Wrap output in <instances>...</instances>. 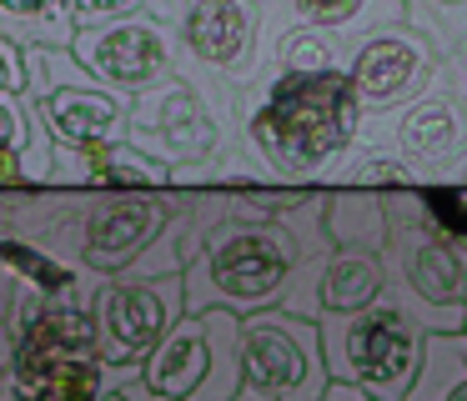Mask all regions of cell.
<instances>
[{
    "label": "cell",
    "mask_w": 467,
    "mask_h": 401,
    "mask_svg": "<svg viewBox=\"0 0 467 401\" xmlns=\"http://www.w3.org/2000/svg\"><path fill=\"white\" fill-rule=\"evenodd\" d=\"M327 186H312L276 216H226L206 231L202 251L186 261V311H296L317 321V281L332 256L322 226Z\"/></svg>",
    "instance_id": "cell-1"
},
{
    "label": "cell",
    "mask_w": 467,
    "mask_h": 401,
    "mask_svg": "<svg viewBox=\"0 0 467 401\" xmlns=\"http://www.w3.org/2000/svg\"><path fill=\"white\" fill-rule=\"evenodd\" d=\"M236 116L272 186H337L367 110L347 70H262L236 90Z\"/></svg>",
    "instance_id": "cell-2"
},
{
    "label": "cell",
    "mask_w": 467,
    "mask_h": 401,
    "mask_svg": "<svg viewBox=\"0 0 467 401\" xmlns=\"http://www.w3.org/2000/svg\"><path fill=\"white\" fill-rule=\"evenodd\" d=\"M317 331L332 381H352L377 401H402L422 361L427 331H467V301L432 306L387 281L372 306L347 316H317Z\"/></svg>",
    "instance_id": "cell-3"
},
{
    "label": "cell",
    "mask_w": 467,
    "mask_h": 401,
    "mask_svg": "<svg viewBox=\"0 0 467 401\" xmlns=\"http://www.w3.org/2000/svg\"><path fill=\"white\" fill-rule=\"evenodd\" d=\"M357 150L387 156L402 176V186L457 180V170L467 166V96L442 76L407 106L367 110Z\"/></svg>",
    "instance_id": "cell-4"
},
{
    "label": "cell",
    "mask_w": 467,
    "mask_h": 401,
    "mask_svg": "<svg viewBox=\"0 0 467 401\" xmlns=\"http://www.w3.org/2000/svg\"><path fill=\"white\" fill-rule=\"evenodd\" d=\"M327 381L317 321L282 306L242 316V391L262 401H322Z\"/></svg>",
    "instance_id": "cell-5"
},
{
    "label": "cell",
    "mask_w": 467,
    "mask_h": 401,
    "mask_svg": "<svg viewBox=\"0 0 467 401\" xmlns=\"http://www.w3.org/2000/svg\"><path fill=\"white\" fill-rule=\"evenodd\" d=\"M176 70L242 90L262 70V0H186L171 26Z\"/></svg>",
    "instance_id": "cell-6"
},
{
    "label": "cell",
    "mask_w": 467,
    "mask_h": 401,
    "mask_svg": "<svg viewBox=\"0 0 467 401\" xmlns=\"http://www.w3.org/2000/svg\"><path fill=\"white\" fill-rule=\"evenodd\" d=\"M186 316V281L182 276H126L106 281L96 296V341L106 366L141 371L156 341Z\"/></svg>",
    "instance_id": "cell-7"
},
{
    "label": "cell",
    "mask_w": 467,
    "mask_h": 401,
    "mask_svg": "<svg viewBox=\"0 0 467 401\" xmlns=\"http://www.w3.org/2000/svg\"><path fill=\"white\" fill-rule=\"evenodd\" d=\"M76 60L86 66V76L101 80L116 96H141V90L161 86V80L176 76V36L166 20L136 15L126 20H106V26H81L71 40Z\"/></svg>",
    "instance_id": "cell-8"
},
{
    "label": "cell",
    "mask_w": 467,
    "mask_h": 401,
    "mask_svg": "<svg viewBox=\"0 0 467 401\" xmlns=\"http://www.w3.org/2000/svg\"><path fill=\"white\" fill-rule=\"evenodd\" d=\"M347 80H352L362 110H397L442 80V56L422 30H412L407 20H392V26L367 30L347 50Z\"/></svg>",
    "instance_id": "cell-9"
},
{
    "label": "cell",
    "mask_w": 467,
    "mask_h": 401,
    "mask_svg": "<svg viewBox=\"0 0 467 401\" xmlns=\"http://www.w3.org/2000/svg\"><path fill=\"white\" fill-rule=\"evenodd\" d=\"M176 211V200H166L161 190L151 196H116V200H96L81 216L61 221L76 236V266L91 271V276H116L126 271L151 236L166 226V216Z\"/></svg>",
    "instance_id": "cell-10"
},
{
    "label": "cell",
    "mask_w": 467,
    "mask_h": 401,
    "mask_svg": "<svg viewBox=\"0 0 467 401\" xmlns=\"http://www.w3.org/2000/svg\"><path fill=\"white\" fill-rule=\"evenodd\" d=\"M41 130L56 140V150H91L106 140H126V110L131 100L106 90L101 80H76V86H56L41 100H26Z\"/></svg>",
    "instance_id": "cell-11"
},
{
    "label": "cell",
    "mask_w": 467,
    "mask_h": 401,
    "mask_svg": "<svg viewBox=\"0 0 467 401\" xmlns=\"http://www.w3.org/2000/svg\"><path fill=\"white\" fill-rule=\"evenodd\" d=\"M392 20H402V0H262V70L282 30H322L342 46H357L367 30L392 26Z\"/></svg>",
    "instance_id": "cell-12"
},
{
    "label": "cell",
    "mask_w": 467,
    "mask_h": 401,
    "mask_svg": "<svg viewBox=\"0 0 467 401\" xmlns=\"http://www.w3.org/2000/svg\"><path fill=\"white\" fill-rule=\"evenodd\" d=\"M212 371V311H186L141 361V386L161 401H186Z\"/></svg>",
    "instance_id": "cell-13"
},
{
    "label": "cell",
    "mask_w": 467,
    "mask_h": 401,
    "mask_svg": "<svg viewBox=\"0 0 467 401\" xmlns=\"http://www.w3.org/2000/svg\"><path fill=\"white\" fill-rule=\"evenodd\" d=\"M322 226L337 251H387V196L367 186H327Z\"/></svg>",
    "instance_id": "cell-14"
},
{
    "label": "cell",
    "mask_w": 467,
    "mask_h": 401,
    "mask_svg": "<svg viewBox=\"0 0 467 401\" xmlns=\"http://www.w3.org/2000/svg\"><path fill=\"white\" fill-rule=\"evenodd\" d=\"M66 160H76L71 176L86 180V186L101 190H171V170L161 160L141 156L131 140H106V146L91 150H61Z\"/></svg>",
    "instance_id": "cell-15"
},
{
    "label": "cell",
    "mask_w": 467,
    "mask_h": 401,
    "mask_svg": "<svg viewBox=\"0 0 467 401\" xmlns=\"http://www.w3.org/2000/svg\"><path fill=\"white\" fill-rule=\"evenodd\" d=\"M387 286V266L377 251H337L327 256L322 281H317V316H347L362 311L382 296Z\"/></svg>",
    "instance_id": "cell-16"
},
{
    "label": "cell",
    "mask_w": 467,
    "mask_h": 401,
    "mask_svg": "<svg viewBox=\"0 0 467 401\" xmlns=\"http://www.w3.org/2000/svg\"><path fill=\"white\" fill-rule=\"evenodd\" d=\"M467 386V331H427L417 376L402 401H452Z\"/></svg>",
    "instance_id": "cell-17"
},
{
    "label": "cell",
    "mask_w": 467,
    "mask_h": 401,
    "mask_svg": "<svg viewBox=\"0 0 467 401\" xmlns=\"http://www.w3.org/2000/svg\"><path fill=\"white\" fill-rule=\"evenodd\" d=\"M0 40L31 50V46H71L76 15L71 0H0Z\"/></svg>",
    "instance_id": "cell-18"
},
{
    "label": "cell",
    "mask_w": 467,
    "mask_h": 401,
    "mask_svg": "<svg viewBox=\"0 0 467 401\" xmlns=\"http://www.w3.org/2000/svg\"><path fill=\"white\" fill-rule=\"evenodd\" d=\"M0 266L16 276V286H31V291H41V296H61V291L86 286L76 261H61L56 251H41V246L16 241V236H0Z\"/></svg>",
    "instance_id": "cell-19"
},
{
    "label": "cell",
    "mask_w": 467,
    "mask_h": 401,
    "mask_svg": "<svg viewBox=\"0 0 467 401\" xmlns=\"http://www.w3.org/2000/svg\"><path fill=\"white\" fill-rule=\"evenodd\" d=\"M347 50L337 36H322V30H282L272 40V56H266V70H302V76H317V70H347Z\"/></svg>",
    "instance_id": "cell-20"
},
{
    "label": "cell",
    "mask_w": 467,
    "mask_h": 401,
    "mask_svg": "<svg viewBox=\"0 0 467 401\" xmlns=\"http://www.w3.org/2000/svg\"><path fill=\"white\" fill-rule=\"evenodd\" d=\"M417 200H422V221L442 241H452L457 256L467 261V180H432V186H417Z\"/></svg>",
    "instance_id": "cell-21"
},
{
    "label": "cell",
    "mask_w": 467,
    "mask_h": 401,
    "mask_svg": "<svg viewBox=\"0 0 467 401\" xmlns=\"http://www.w3.org/2000/svg\"><path fill=\"white\" fill-rule=\"evenodd\" d=\"M21 66H26V90H21L26 100H41L46 90H56V86L91 80L71 46H31V50H21Z\"/></svg>",
    "instance_id": "cell-22"
},
{
    "label": "cell",
    "mask_w": 467,
    "mask_h": 401,
    "mask_svg": "<svg viewBox=\"0 0 467 401\" xmlns=\"http://www.w3.org/2000/svg\"><path fill=\"white\" fill-rule=\"evenodd\" d=\"M26 146H31V106L26 96H0V186L26 176Z\"/></svg>",
    "instance_id": "cell-23"
},
{
    "label": "cell",
    "mask_w": 467,
    "mask_h": 401,
    "mask_svg": "<svg viewBox=\"0 0 467 401\" xmlns=\"http://www.w3.org/2000/svg\"><path fill=\"white\" fill-rule=\"evenodd\" d=\"M146 10V0H71V15H76V30L81 26H106V20H126Z\"/></svg>",
    "instance_id": "cell-24"
},
{
    "label": "cell",
    "mask_w": 467,
    "mask_h": 401,
    "mask_svg": "<svg viewBox=\"0 0 467 401\" xmlns=\"http://www.w3.org/2000/svg\"><path fill=\"white\" fill-rule=\"evenodd\" d=\"M26 90V66H21V46L0 40V96H21Z\"/></svg>",
    "instance_id": "cell-25"
},
{
    "label": "cell",
    "mask_w": 467,
    "mask_h": 401,
    "mask_svg": "<svg viewBox=\"0 0 467 401\" xmlns=\"http://www.w3.org/2000/svg\"><path fill=\"white\" fill-rule=\"evenodd\" d=\"M322 401H377V396H367L362 386H352V381H327Z\"/></svg>",
    "instance_id": "cell-26"
},
{
    "label": "cell",
    "mask_w": 467,
    "mask_h": 401,
    "mask_svg": "<svg viewBox=\"0 0 467 401\" xmlns=\"http://www.w3.org/2000/svg\"><path fill=\"white\" fill-rule=\"evenodd\" d=\"M11 361H16V336L0 326V391H5V381H11Z\"/></svg>",
    "instance_id": "cell-27"
},
{
    "label": "cell",
    "mask_w": 467,
    "mask_h": 401,
    "mask_svg": "<svg viewBox=\"0 0 467 401\" xmlns=\"http://www.w3.org/2000/svg\"><path fill=\"white\" fill-rule=\"evenodd\" d=\"M442 76H447V80H452V86H457V90H462V96H467V56L447 60V66H442Z\"/></svg>",
    "instance_id": "cell-28"
},
{
    "label": "cell",
    "mask_w": 467,
    "mask_h": 401,
    "mask_svg": "<svg viewBox=\"0 0 467 401\" xmlns=\"http://www.w3.org/2000/svg\"><path fill=\"white\" fill-rule=\"evenodd\" d=\"M61 401H101V396H61Z\"/></svg>",
    "instance_id": "cell-29"
},
{
    "label": "cell",
    "mask_w": 467,
    "mask_h": 401,
    "mask_svg": "<svg viewBox=\"0 0 467 401\" xmlns=\"http://www.w3.org/2000/svg\"><path fill=\"white\" fill-rule=\"evenodd\" d=\"M452 401H467V386H462V391H457V396H452Z\"/></svg>",
    "instance_id": "cell-30"
},
{
    "label": "cell",
    "mask_w": 467,
    "mask_h": 401,
    "mask_svg": "<svg viewBox=\"0 0 467 401\" xmlns=\"http://www.w3.org/2000/svg\"><path fill=\"white\" fill-rule=\"evenodd\" d=\"M447 5H467V0H447Z\"/></svg>",
    "instance_id": "cell-31"
}]
</instances>
